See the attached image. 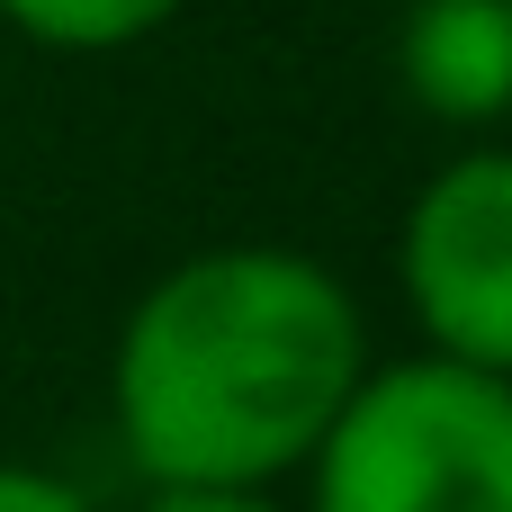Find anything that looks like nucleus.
<instances>
[{
  "instance_id": "nucleus-1",
  "label": "nucleus",
  "mask_w": 512,
  "mask_h": 512,
  "mask_svg": "<svg viewBox=\"0 0 512 512\" xmlns=\"http://www.w3.org/2000/svg\"><path fill=\"white\" fill-rule=\"evenodd\" d=\"M369 369L351 288L288 243H216L162 270L117 333V441L153 486L261 495L306 468Z\"/></svg>"
},
{
  "instance_id": "nucleus-2",
  "label": "nucleus",
  "mask_w": 512,
  "mask_h": 512,
  "mask_svg": "<svg viewBox=\"0 0 512 512\" xmlns=\"http://www.w3.org/2000/svg\"><path fill=\"white\" fill-rule=\"evenodd\" d=\"M306 468L315 512H512V387L432 351L360 369Z\"/></svg>"
},
{
  "instance_id": "nucleus-3",
  "label": "nucleus",
  "mask_w": 512,
  "mask_h": 512,
  "mask_svg": "<svg viewBox=\"0 0 512 512\" xmlns=\"http://www.w3.org/2000/svg\"><path fill=\"white\" fill-rule=\"evenodd\" d=\"M405 306L432 342V360L512 378V153L477 144L441 162L405 207Z\"/></svg>"
},
{
  "instance_id": "nucleus-4",
  "label": "nucleus",
  "mask_w": 512,
  "mask_h": 512,
  "mask_svg": "<svg viewBox=\"0 0 512 512\" xmlns=\"http://www.w3.org/2000/svg\"><path fill=\"white\" fill-rule=\"evenodd\" d=\"M396 81L441 126L512 117V0H414L396 27Z\"/></svg>"
},
{
  "instance_id": "nucleus-5",
  "label": "nucleus",
  "mask_w": 512,
  "mask_h": 512,
  "mask_svg": "<svg viewBox=\"0 0 512 512\" xmlns=\"http://www.w3.org/2000/svg\"><path fill=\"white\" fill-rule=\"evenodd\" d=\"M189 0H0V27H18L45 54H126L162 36Z\"/></svg>"
},
{
  "instance_id": "nucleus-6",
  "label": "nucleus",
  "mask_w": 512,
  "mask_h": 512,
  "mask_svg": "<svg viewBox=\"0 0 512 512\" xmlns=\"http://www.w3.org/2000/svg\"><path fill=\"white\" fill-rule=\"evenodd\" d=\"M0 512H90L63 477H45V468H18V459H0Z\"/></svg>"
},
{
  "instance_id": "nucleus-7",
  "label": "nucleus",
  "mask_w": 512,
  "mask_h": 512,
  "mask_svg": "<svg viewBox=\"0 0 512 512\" xmlns=\"http://www.w3.org/2000/svg\"><path fill=\"white\" fill-rule=\"evenodd\" d=\"M144 512H288V504H270V495H216V486H153Z\"/></svg>"
},
{
  "instance_id": "nucleus-8",
  "label": "nucleus",
  "mask_w": 512,
  "mask_h": 512,
  "mask_svg": "<svg viewBox=\"0 0 512 512\" xmlns=\"http://www.w3.org/2000/svg\"><path fill=\"white\" fill-rule=\"evenodd\" d=\"M504 387H512V378H504Z\"/></svg>"
}]
</instances>
